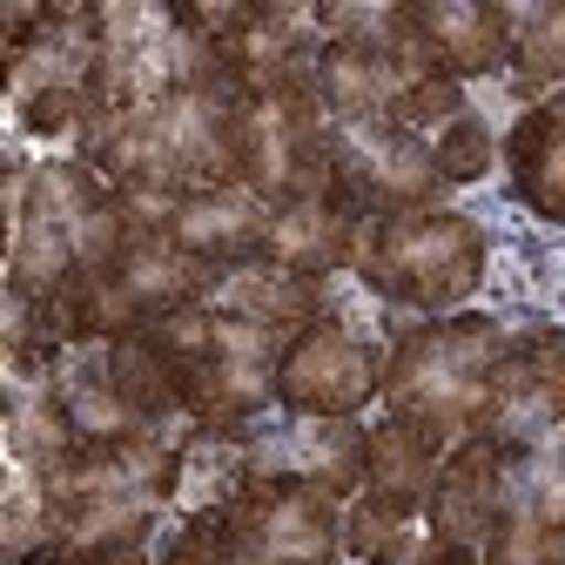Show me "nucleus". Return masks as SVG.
Segmentation results:
<instances>
[{"label": "nucleus", "mask_w": 565, "mask_h": 565, "mask_svg": "<svg viewBox=\"0 0 565 565\" xmlns=\"http://www.w3.org/2000/svg\"><path fill=\"white\" fill-rule=\"evenodd\" d=\"M505 358V330L484 317H431L404 330L397 358L384 364V397L404 424L445 438L491 431V377Z\"/></svg>", "instance_id": "1"}, {"label": "nucleus", "mask_w": 565, "mask_h": 565, "mask_svg": "<svg viewBox=\"0 0 565 565\" xmlns=\"http://www.w3.org/2000/svg\"><path fill=\"white\" fill-rule=\"evenodd\" d=\"M364 282L391 303L411 310H451L478 290L484 276V230L451 216V209H424V216H377L358 230Z\"/></svg>", "instance_id": "2"}, {"label": "nucleus", "mask_w": 565, "mask_h": 565, "mask_svg": "<svg viewBox=\"0 0 565 565\" xmlns=\"http://www.w3.org/2000/svg\"><path fill=\"white\" fill-rule=\"evenodd\" d=\"M445 182L431 169V149L397 121H350L330 156V202L350 216H424Z\"/></svg>", "instance_id": "3"}, {"label": "nucleus", "mask_w": 565, "mask_h": 565, "mask_svg": "<svg viewBox=\"0 0 565 565\" xmlns=\"http://www.w3.org/2000/svg\"><path fill=\"white\" fill-rule=\"evenodd\" d=\"M230 552L236 558H276V565H323L337 545V512L330 491L290 478V471H256L236 505L223 512Z\"/></svg>", "instance_id": "4"}, {"label": "nucleus", "mask_w": 565, "mask_h": 565, "mask_svg": "<svg viewBox=\"0 0 565 565\" xmlns=\"http://www.w3.org/2000/svg\"><path fill=\"white\" fill-rule=\"evenodd\" d=\"M377 384H384L377 358L330 317L297 330L282 343V364H276V397L297 417H350V411H364V397Z\"/></svg>", "instance_id": "5"}, {"label": "nucleus", "mask_w": 565, "mask_h": 565, "mask_svg": "<svg viewBox=\"0 0 565 565\" xmlns=\"http://www.w3.org/2000/svg\"><path fill=\"white\" fill-rule=\"evenodd\" d=\"M558 417H565V330L539 323L519 343H505V358H499V377H491V438L512 445V431L525 438Z\"/></svg>", "instance_id": "6"}, {"label": "nucleus", "mask_w": 565, "mask_h": 565, "mask_svg": "<svg viewBox=\"0 0 565 565\" xmlns=\"http://www.w3.org/2000/svg\"><path fill=\"white\" fill-rule=\"evenodd\" d=\"M411 34L424 47V61L438 67V82H458V75H491V67L512 61V14L505 8H445V0H424L411 8Z\"/></svg>", "instance_id": "7"}, {"label": "nucleus", "mask_w": 565, "mask_h": 565, "mask_svg": "<svg viewBox=\"0 0 565 565\" xmlns=\"http://www.w3.org/2000/svg\"><path fill=\"white\" fill-rule=\"evenodd\" d=\"M505 465H512V445L505 438H465L458 458H445L438 484H431V525L438 539H478L491 532L505 512Z\"/></svg>", "instance_id": "8"}, {"label": "nucleus", "mask_w": 565, "mask_h": 565, "mask_svg": "<svg viewBox=\"0 0 565 565\" xmlns=\"http://www.w3.org/2000/svg\"><path fill=\"white\" fill-rule=\"evenodd\" d=\"M269 223H276L269 195H256V189H202V195H189L175 209L169 236L202 263H249V249H263Z\"/></svg>", "instance_id": "9"}, {"label": "nucleus", "mask_w": 565, "mask_h": 565, "mask_svg": "<svg viewBox=\"0 0 565 565\" xmlns=\"http://www.w3.org/2000/svg\"><path fill=\"white\" fill-rule=\"evenodd\" d=\"M358 230H364V216H350L343 202L303 195L290 209H276V223L263 236V256L282 263V269H297V276H323V269L358 256Z\"/></svg>", "instance_id": "10"}, {"label": "nucleus", "mask_w": 565, "mask_h": 565, "mask_svg": "<svg viewBox=\"0 0 565 565\" xmlns=\"http://www.w3.org/2000/svg\"><path fill=\"white\" fill-rule=\"evenodd\" d=\"M310 82H317L323 108L343 115V121H384V115L397 108V95L417 88V82L404 75V61L371 54V47H343V41H330V47L317 54Z\"/></svg>", "instance_id": "11"}, {"label": "nucleus", "mask_w": 565, "mask_h": 565, "mask_svg": "<svg viewBox=\"0 0 565 565\" xmlns=\"http://www.w3.org/2000/svg\"><path fill=\"white\" fill-rule=\"evenodd\" d=\"M202 310H230V317H249V323H303L317 317V276H297V269H282L269 256L256 263H223L216 276V290L202 297Z\"/></svg>", "instance_id": "12"}, {"label": "nucleus", "mask_w": 565, "mask_h": 565, "mask_svg": "<svg viewBox=\"0 0 565 565\" xmlns=\"http://www.w3.org/2000/svg\"><path fill=\"white\" fill-rule=\"evenodd\" d=\"M505 162H512V189L525 195V209H539L545 223H565V108L558 102H539L505 135Z\"/></svg>", "instance_id": "13"}, {"label": "nucleus", "mask_w": 565, "mask_h": 565, "mask_svg": "<svg viewBox=\"0 0 565 565\" xmlns=\"http://www.w3.org/2000/svg\"><path fill=\"white\" fill-rule=\"evenodd\" d=\"M438 471H445L438 465V438L417 431V424L391 417V424H377V431H364V478H371V491H384V499H397V505L431 499Z\"/></svg>", "instance_id": "14"}, {"label": "nucleus", "mask_w": 565, "mask_h": 565, "mask_svg": "<svg viewBox=\"0 0 565 565\" xmlns=\"http://www.w3.org/2000/svg\"><path fill=\"white\" fill-rule=\"evenodd\" d=\"M102 377H108V391L128 404V417L141 424V431L182 411V384H175L169 358H162L149 337H121L108 358H102Z\"/></svg>", "instance_id": "15"}, {"label": "nucleus", "mask_w": 565, "mask_h": 565, "mask_svg": "<svg viewBox=\"0 0 565 565\" xmlns=\"http://www.w3.org/2000/svg\"><path fill=\"white\" fill-rule=\"evenodd\" d=\"M297 445H303V471H310V484L317 491H350L364 478V431H350V417H303V431H297ZM297 471V478H303Z\"/></svg>", "instance_id": "16"}, {"label": "nucleus", "mask_w": 565, "mask_h": 565, "mask_svg": "<svg viewBox=\"0 0 565 565\" xmlns=\"http://www.w3.org/2000/svg\"><path fill=\"white\" fill-rule=\"evenodd\" d=\"M512 67H519V95H545L565 82V8H532L512 34Z\"/></svg>", "instance_id": "17"}, {"label": "nucleus", "mask_w": 565, "mask_h": 565, "mask_svg": "<svg viewBox=\"0 0 565 565\" xmlns=\"http://www.w3.org/2000/svg\"><path fill=\"white\" fill-rule=\"evenodd\" d=\"M75 445H82V424H75V411H67V397H34V404L14 411V451L34 458L41 471L61 465Z\"/></svg>", "instance_id": "18"}, {"label": "nucleus", "mask_w": 565, "mask_h": 565, "mask_svg": "<svg viewBox=\"0 0 565 565\" xmlns=\"http://www.w3.org/2000/svg\"><path fill=\"white\" fill-rule=\"evenodd\" d=\"M350 545H358V558H371V565H404L411 558V505L371 491V499L350 512Z\"/></svg>", "instance_id": "19"}, {"label": "nucleus", "mask_w": 565, "mask_h": 565, "mask_svg": "<svg viewBox=\"0 0 565 565\" xmlns=\"http://www.w3.org/2000/svg\"><path fill=\"white\" fill-rule=\"evenodd\" d=\"M431 169H438V182H478L484 169H491V135H484V121L465 108V115H451L431 141Z\"/></svg>", "instance_id": "20"}, {"label": "nucleus", "mask_w": 565, "mask_h": 565, "mask_svg": "<svg viewBox=\"0 0 565 565\" xmlns=\"http://www.w3.org/2000/svg\"><path fill=\"white\" fill-rule=\"evenodd\" d=\"M545 558H552V525L539 512H505L491 525L484 565H545Z\"/></svg>", "instance_id": "21"}, {"label": "nucleus", "mask_w": 565, "mask_h": 565, "mask_svg": "<svg viewBox=\"0 0 565 565\" xmlns=\"http://www.w3.org/2000/svg\"><path fill=\"white\" fill-rule=\"evenodd\" d=\"M162 565H236V552H230V525H223V512H202L182 539H175V552L162 558Z\"/></svg>", "instance_id": "22"}, {"label": "nucleus", "mask_w": 565, "mask_h": 565, "mask_svg": "<svg viewBox=\"0 0 565 565\" xmlns=\"http://www.w3.org/2000/svg\"><path fill=\"white\" fill-rule=\"evenodd\" d=\"M417 565H478V552L465 539H431V545L417 552Z\"/></svg>", "instance_id": "23"}, {"label": "nucleus", "mask_w": 565, "mask_h": 565, "mask_svg": "<svg viewBox=\"0 0 565 565\" xmlns=\"http://www.w3.org/2000/svg\"><path fill=\"white\" fill-rule=\"evenodd\" d=\"M545 565H565V525H552V558Z\"/></svg>", "instance_id": "24"}, {"label": "nucleus", "mask_w": 565, "mask_h": 565, "mask_svg": "<svg viewBox=\"0 0 565 565\" xmlns=\"http://www.w3.org/2000/svg\"><path fill=\"white\" fill-rule=\"evenodd\" d=\"M236 565H276V558H236Z\"/></svg>", "instance_id": "25"}]
</instances>
